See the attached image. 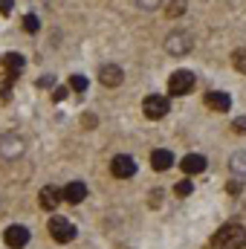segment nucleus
Instances as JSON below:
<instances>
[{"instance_id":"a878e982","label":"nucleus","mask_w":246,"mask_h":249,"mask_svg":"<svg viewBox=\"0 0 246 249\" xmlns=\"http://www.w3.org/2000/svg\"><path fill=\"white\" fill-rule=\"evenodd\" d=\"M159 3H162V0H139V6H142V9H157Z\"/></svg>"},{"instance_id":"a211bd4d","label":"nucleus","mask_w":246,"mask_h":249,"mask_svg":"<svg viewBox=\"0 0 246 249\" xmlns=\"http://www.w3.org/2000/svg\"><path fill=\"white\" fill-rule=\"evenodd\" d=\"M23 29H26V32H38V29H41L38 15H26V18H23Z\"/></svg>"},{"instance_id":"39448f33","label":"nucleus","mask_w":246,"mask_h":249,"mask_svg":"<svg viewBox=\"0 0 246 249\" xmlns=\"http://www.w3.org/2000/svg\"><path fill=\"white\" fill-rule=\"evenodd\" d=\"M168 99L165 96H148L145 102H142V110H145V116L148 119H162L165 113H168Z\"/></svg>"},{"instance_id":"b1692460","label":"nucleus","mask_w":246,"mask_h":249,"mask_svg":"<svg viewBox=\"0 0 246 249\" xmlns=\"http://www.w3.org/2000/svg\"><path fill=\"white\" fill-rule=\"evenodd\" d=\"M53 99H55V102H64V99H67V87H55Z\"/></svg>"},{"instance_id":"aec40b11","label":"nucleus","mask_w":246,"mask_h":249,"mask_svg":"<svg viewBox=\"0 0 246 249\" xmlns=\"http://www.w3.org/2000/svg\"><path fill=\"white\" fill-rule=\"evenodd\" d=\"M70 87H72L75 93H84V90H87V78H84V75H72V78H70Z\"/></svg>"},{"instance_id":"dca6fc26","label":"nucleus","mask_w":246,"mask_h":249,"mask_svg":"<svg viewBox=\"0 0 246 249\" xmlns=\"http://www.w3.org/2000/svg\"><path fill=\"white\" fill-rule=\"evenodd\" d=\"M232 171H235L238 177H246V151H238V154L232 157Z\"/></svg>"},{"instance_id":"4468645a","label":"nucleus","mask_w":246,"mask_h":249,"mask_svg":"<svg viewBox=\"0 0 246 249\" xmlns=\"http://www.w3.org/2000/svg\"><path fill=\"white\" fill-rule=\"evenodd\" d=\"M61 191H64V200L72 203V206L81 203V200L87 197V186H84V183H70V186H64Z\"/></svg>"},{"instance_id":"f03ea898","label":"nucleus","mask_w":246,"mask_h":249,"mask_svg":"<svg viewBox=\"0 0 246 249\" xmlns=\"http://www.w3.org/2000/svg\"><path fill=\"white\" fill-rule=\"evenodd\" d=\"M191 87H194V75L188 70H177L168 78V93L171 96H185V93H191Z\"/></svg>"},{"instance_id":"2eb2a0df","label":"nucleus","mask_w":246,"mask_h":249,"mask_svg":"<svg viewBox=\"0 0 246 249\" xmlns=\"http://www.w3.org/2000/svg\"><path fill=\"white\" fill-rule=\"evenodd\" d=\"M3 64H6V72H9L12 78L26 67V61H23V55H20V53H6V55H3Z\"/></svg>"},{"instance_id":"20e7f679","label":"nucleus","mask_w":246,"mask_h":249,"mask_svg":"<svg viewBox=\"0 0 246 249\" xmlns=\"http://www.w3.org/2000/svg\"><path fill=\"white\" fill-rule=\"evenodd\" d=\"M50 235L58 241V244H70L75 238V226L67 220V217H53L50 220Z\"/></svg>"},{"instance_id":"5701e85b","label":"nucleus","mask_w":246,"mask_h":249,"mask_svg":"<svg viewBox=\"0 0 246 249\" xmlns=\"http://www.w3.org/2000/svg\"><path fill=\"white\" fill-rule=\"evenodd\" d=\"M53 84H55V78H53V75H44V78H38V87H41V90H47V87H53Z\"/></svg>"},{"instance_id":"423d86ee","label":"nucleus","mask_w":246,"mask_h":249,"mask_svg":"<svg viewBox=\"0 0 246 249\" xmlns=\"http://www.w3.org/2000/svg\"><path fill=\"white\" fill-rule=\"evenodd\" d=\"M110 171H113V177H119V180H127V177H133L136 174V162H133V157H113V162H110Z\"/></svg>"},{"instance_id":"f3484780","label":"nucleus","mask_w":246,"mask_h":249,"mask_svg":"<svg viewBox=\"0 0 246 249\" xmlns=\"http://www.w3.org/2000/svg\"><path fill=\"white\" fill-rule=\"evenodd\" d=\"M232 64H235V70H238V72H246V50H235Z\"/></svg>"},{"instance_id":"6e6552de","label":"nucleus","mask_w":246,"mask_h":249,"mask_svg":"<svg viewBox=\"0 0 246 249\" xmlns=\"http://www.w3.org/2000/svg\"><path fill=\"white\" fill-rule=\"evenodd\" d=\"M0 154H3L6 160L20 157V154H23V139H18V136H3V139H0Z\"/></svg>"},{"instance_id":"ddd939ff","label":"nucleus","mask_w":246,"mask_h":249,"mask_svg":"<svg viewBox=\"0 0 246 249\" xmlns=\"http://www.w3.org/2000/svg\"><path fill=\"white\" fill-rule=\"evenodd\" d=\"M41 209H55L58 203L64 200V191H58L55 186H47V188H41Z\"/></svg>"},{"instance_id":"bb28decb","label":"nucleus","mask_w":246,"mask_h":249,"mask_svg":"<svg viewBox=\"0 0 246 249\" xmlns=\"http://www.w3.org/2000/svg\"><path fill=\"white\" fill-rule=\"evenodd\" d=\"M12 12V0H0V15H9Z\"/></svg>"},{"instance_id":"f8f14e48","label":"nucleus","mask_w":246,"mask_h":249,"mask_svg":"<svg viewBox=\"0 0 246 249\" xmlns=\"http://www.w3.org/2000/svg\"><path fill=\"white\" fill-rule=\"evenodd\" d=\"M151 165H154V171H168L174 165V154L165 151V148H159V151L151 154Z\"/></svg>"},{"instance_id":"6ab92c4d","label":"nucleus","mask_w":246,"mask_h":249,"mask_svg":"<svg viewBox=\"0 0 246 249\" xmlns=\"http://www.w3.org/2000/svg\"><path fill=\"white\" fill-rule=\"evenodd\" d=\"M185 12V0H171L168 3V18H177V15H183Z\"/></svg>"},{"instance_id":"f257e3e1","label":"nucleus","mask_w":246,"mask_h":249,"mask_svg":"<svg viewBox=\"0 0 246 249\" xmlns=\"http://www.w3.org/2000/svg\"><path fill=\"white\" fill-rule=\"evenodd\" d=\"M244 247H246V229L238 226V223H229L214 235V249H244Z\"/></svg>"},{"instance_id":"0eeeda50","label":"nucleus","mask_w":246,"mask_h":249,"mask_svg":"<svg viewBox=\"0 0 246 249\" xmlns=\"http://www.w3.org/2000/svg\"><path fill=\"white\" fill-rule=\"evenodd\" d=\"M3 241H6V247H12V249H23L29 244V229L26 226H9L3 232Z\"/></svg>"},{"instance_id":"9b49d317","label":"nucleus","mask_w":246,"mask_h":249,"mask_svg":"<svg viewBox=\"0 0 246 249\" xmlns=\"http://www.w3.org/2000/svg\"><path fill=\"white\" fill-rule=\"evenodd\" d=\"M180 165H183L185 174H203L209 162H206V157H200V154H188V157H183Z\"/></svg>"},{"instance_id":"412c9836","label":"nucleus","mask_w":246,"mask_h":249,"mask_svg":"<svg viewBox=\"0 0 246 249\" xmlns=\"http://www.w3.org/2000/svg\"><path fill=\"white\" fill-rule=\"evenodd\" d=\"M174 191H177V197H188V194L194 191V186H191V180H180V183L174 186Z\"/></svg>"},{"instance_id":"393cba45","label":"nucleus","mask_w":246,"mask_h":249,"mask_svg":"<svg viewBox=\"0 0 246 249\" xmlns=\"http://www.w3.org/2000/svg\"><path fill=\"white\" fill-rule=\"evenodd\" d=\"M162 203V191L157 188V191H151V206H159Z\"/></svg>"},{"instance_id":"1a4fd4ad","label":"nucleus","mask_w":246,"mask_h":249,"mask_svg":"<svg viewBox=\"0 0 246 249\" xmlns=\"http://www.w3.org/2000/svg\"><path fill=\"white\" fill-rule=\"evenodd\" d=\"M99 78H102L105 87H119V84H122V67H116V64H105L102 72H99Z\"/></svg>"},{"instance_id":"cd10ccee","label":"nucleus","mask_w":246,"mask_h":249,"mask_svg":"<svg viewBox=\"0 0 246 249\" xmlns=\"http://www.w3.org/2000/svg\"><path fill=\"white\" fill-rule=\"evenodd\" d=\"M235 130H238V133H246V119H238V122H235Z\"/></svg>"},{"instance_id":"4be33fe9","label":"nucleus","mask_w":246,"mask_h":249,"mask_svg":"<svg viewBox=\"0 0 246 249\" xmlns=\"http://www.w3.org/2000/svg\"><path fill=\"white\" fill-rule=\"evenodd\" d=\"M9 87H12V75L3 72V75H0V96H3V99L9 96Z\"/></svg>"},{"instance_id":"9d476101","label":"nucleus","mask_w":246,"mask_h":249,"mask_svg":"<svg viewBox=\"0 0 246 249\" xmlns=\"http://www.w3.org/2000/svg\"><path fill=\"white\" fill-rule=\"evenodd\" d=\"M206 105H209L211 110H217V113H226V110L232 107V99H229V93H220V90H211V93L206 96Z\"/></svg>"},{"instance_id":"7ed1b4c3","label":"nucleus","mask_w":246,"mask_h":249,"mask_svg":"<svg viewBox=\"0 0 246 249\" xmlns=\"http://www.w3.org/2000/svg\"><path fill=\"white\" fill-rule=\"evenodd\" d=\"M191 35L188 32H171L168 38H165V50H168V55H188V50H191Z\"/></svg>"}]
</instances>
